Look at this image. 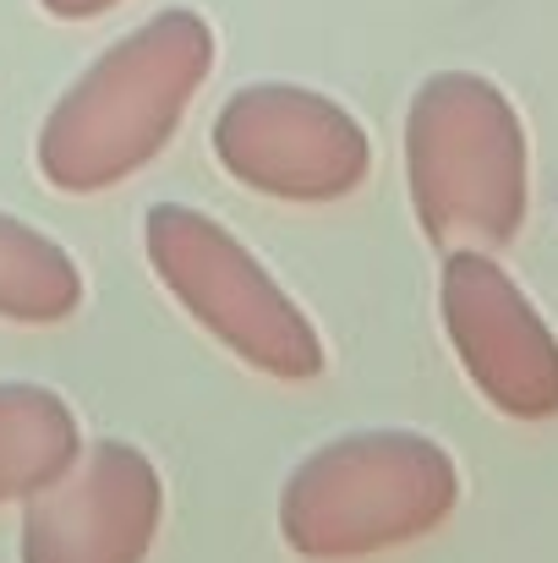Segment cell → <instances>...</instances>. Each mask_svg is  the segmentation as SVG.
Instances as JSON below:
<instances>
[{
  "label": "cell",
  "mask_w": 558,
  "mask_h": 563,
  "mask_svg": "<svg viewBox=\"0 0 558 563\" xmlns=\"http://www.w3.org/2000/svg\"><path fill=\"white\" fill-rule=\"evenodd\" d=\"M214 60L219 38L203 11H154L55 99L33 143L39 176L66 197H99L132 181L171 148Z\"/></svg>",
  "instance_id": "cell-1"
},
{
  "label": "cell",
  "mask_w": 558,
  "mask_h": 563,
  "mask_svg": "<svg viewBox=\"0 0 558 563\" xmlns=\"http://www.w3.org/2000/svg\"><path fill=\"white\" fill-rule=\"evenodd\" d=\"M460 509L455 454L411 427L313 449L280 487V542L307 563H362L433 537Z\"/></svg>",
  "instance_id": "cell-2"
},
{
  "label": "cell",
  "mask_w": 558,
  "mask_h": 563,
  "mask_svg": "<svg viewBox=\"0 0 558 563\" xmlns=\"http://www.w3.org/2000/svg\"><path fill=\"white\" fill-rule=\"evenodd\" d=\"M405 191L433 246H510L532 208V143L515 99L477 71H433L405 110Z\"/></svg>",
  "instance_id": "cell-3"
},
{
  "label": "cell",
  "mask_w": 558,
  "mask_h": 563,
  "mask_svg": "<svg viewBox=\"0 0 558 563\" xmlns=\"http://www.w3.org/2000/svg\"><path fill=\"white\" fill-rule=\"evenodd\" d=\"M143 252L171 301L241 367L280 383L324 377L329 356L318 323L219 219L186 202H154L143 219Z\"/></svg>",
  "instance_id": "cell-4"
},
{
  "label": "cell",
  "mask_w": 558,
  "mask_h": 563,
  "mask_svg": "<svg viewBox=\"0 0 558 563\" xmlns=\"http://www.w3.org/2000/svg\"><path fill=\"white\" fill-rule=\"evenodd\" d=\"M214 159L236 187L318 208L368 181L372 143L362 121L318 88L247 82L214 115Z\"/></svg>",
  "instance_id": "cell-5"
},
{
  "label": "cell",
  "mask_w": 558,
  "mask_h": 563,
  "mask_svg": "<svg viewBox=\"0 0 558 563\" xmlns=\"http://www.w3.org/2000/svg\"><path fill=\"white\" fill-rule=\"evenodd\" d=\"M438 318L471 388L510 421L558 416V334L515 274L477 246L444 252Z\"/></svg>",
  "instance_id": "cell-6"
},
{
  "label": "cell",
  "mask_w": 558,
  "mask_h": 563,
  "mask_svg": "<svg viewBox=\"0 0 558 563\" xmlns=\"http://www.w3.org/2000/svg\"><path fill=\"white\" fill-rule=\"evenodd\" d=\"M165 526L160 465L121 438L77 449V460L28 498L22 563H143Z\"/></svg>",
  "instance_id": "cell-7"
},
{
  "label": "cell",
  "mask_w": 558,
  "mask_h": 563,
  "mask_svg": "<svg viewBox=\"0 0 558 563\" xmlns=\"http://www.w3.org/2000/svg\"><path fill=\"white\" fill-rule=\"evenodd\" d=\"M83 449L77 410L44 383L0 377V509L28 504Z\"/></svg>",
  "instance_id": "cell-8"
},
{
  "label": "cell",
  "mask_w": 558,
  "mask_h": 563,
  "mask_svg": "<svg viewBox=\"0 0 558 563\" xmlns=\"http://www.w3.org/2000/svg\"><path fill=\"white\" fill-rule=\"evenodd\" d=\"M83 307V268L39 224L0 213V323H66Z\"/></svg>",
  "instance_id": "cell-9"
},
{
  "label": "cell",
  "mask_w": 558,
  "mask_h": 563,
  "mask_svg": "<svg viewBox=\"0 0 558 563\" xmlns=\"http://www.w3.org/2000/svg\"><path fill=\"white\" fill-rule=\"evenodd\" d=\"M50 16H61V22H94V16H105V11H116L121 0H39Z\"/></svg>",
  "instance_id": "cell-10"
}]
</instances>
